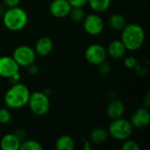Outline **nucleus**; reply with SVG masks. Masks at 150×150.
Returning a JSON list of instances; mask_svg holds the SVG:
<instances>
[{"label": "nucleus", "instance_id": "28", "mask_svg": "<svg viewBox=\"0 0 150 150\" xmlns=\"http://www.w3.org/2000/svg\"><path fill=\"white\" fill-rule=\"evenodd\" d=\"M15 135L18 138V140L22 142L23 141H25V138H26V134H25V132L24 131V130H22V129H18L15 133Z\"/></svg>", "mask_w": 150, "mask_h": 150}, {"label": "nucleus", "instance_id": "14", "mask_svg": "<svg viewBox=\"0 0 150 150\" xmlns=\"http://www.w3.org/2000/svg\"><path fill=\"white\" fill-rule=\"evenodd\" d=\"M106 51H107V55H109L111 58L119 60L125 55L127 52V48L123 44V42L121 41V40H114L108 45Z\"/></svg>", "mask_w": 150, "mask_h": 150}, {"label": "nucleus", "instance_id": "17", "mask_svg": "<svg viewBox=\"0 0 150 150\" xmlns=\"http://www.w3.org/2000/svg\"><path fill=\"white\" fill-rule=\"evenodd\" d=\"M108 132L103 127H96L90 133V140L94 144H102L108 138Z\"/></svg>", "mask_w": 150, "mask_h": 150}, {"label": "nucleus", "instance_id": "7", "mask_svg": "<svg viewBox=\"0 0 150 150\" xmlns=\"http://www.w3.org/2000/svg\"><path fill=\"white\" fill-rule=\"evenodd\" d=\"M83 26L88 34L91 36H97L103 32L105 24L103 18L98 14L91 13L85 16L83 20Z\"/></svg>", "mask_w": 150, "mask_h": 150}, {"label": "nucleus", "instance_id": "25", "mask_svg": "<svg viewBox=\"0 0 150 150\" xmlns=\"http://www.w3.org/2000/svg\"><path fill=\"white\" fill-rule=\"evenodd\" d=\"M72 7H83L88 4V0H68Z\"/></svg>", "mask_w": 150, "mask_h": 150}, {"label": "nucleus", "instance_id": "20", "mask_svg": "<svg viewBox=\"0 0 150 150\" xmlns=\"http://www.w3.org/2000/svg\"><path fill=\"white\" fill-rule=\"evenodd\" d=\"M69 16L75 22H82L86 14L83 7H72Z\"/></svg>", "mask_w": 150, "mask_h": 150}, {"label": "nucleus", "instance_id": "27", "mask_svg": "<svg viewBox=\"0 0 150 150\" xmlns=\"http://www.w3.org/2000/svg\"><path fill=\"white\" fill-rule=\"evenodd\" d=\"M27 68H28V72H29L30 75H32V76H36V75L39 74V71H40V70H39V67H38L37 65H35L34 63L31 64V65L28 66Z\"/></svg>", "mask_w": 150, "mask_h": 150}, {"label": "nucleus", "instance_id": "3", "mask_svg": "<svg viewBox=\"0 0 150 150\" xmlns=\"http://www.w3.org/2000/svg\"><path fill=\"white\" fill-rule=\"evenodd\" d=\"M3 23L10 31L18 32L25 27L28 22L26 11L19 6L7 8L3 14Z\"/></svg>", "mask_w": 150, "mask_h": 150}, {"label": "nucleus", "instance_id": "2", "mask_svg": "<svg viewBox=\"0 0 150 150\" xmlns=\"http://www.w3.org/2000/svg\"><path fill=\"white\" fill-rule=\"evenodd\" d=\"M30 94L31 92L25 84L14 83L4 94V104L10 109H20L27 105Z\"/></svg>", "mask_w": 150, "mask_h": 150}, {"label": "nucleus", "instance_id": "24", "mask_svg": "<svg viewBox=\"0 0 150 150\" xmlns=\"http://www.w3.org/2000/svg\"><path fill=\"white\" fill-rule=\"evenodd\" d=\"M98 66V71L101 75H108L110 72H111V67L109 65V63H107L105 61L101 62L100 64L97 65Z\"/></svg>", "mask_w": 150, "mask_h": 150}, {"label": "nucleus", "instance_id": "23", "mask_svg": "<svg viewBox=\"0 0 150 150\" xmlns=\"http://www.w3.org/2000/svg\"><path fill=\"white\" fill-rule=\"evenodd\" d=\"M121 149L122 150H140L141 147L139 145V143L133 140H125V142L122 144L121 146Z\"/></svg>", "mask_w": 150, "mask_h": 150}, {"label": "nucleus", "instance_id": "5", "mask_svg": "<svg viewBox=\"0 0 150 150\" xmlns=\"http://www.w3.org/2000/svg\"><path fill=\"white\" fill-rule=\"evenodd\" d=\"M31 112L39 117L46 115L50 109V100L48 95L44 91H34L30 94L27 103Z\"/></svg>", "mask_w": 150, "mask_h": 150}, {"label": "nucleus", "instance_id": "9", "mask_svg": "<svg viewBox=\"0 0 150 150\" xmlns=\"http://www.w3.org/2000/svg\"><path fill=\"white\" fill-rule=\"evenodd\" d=\"M72 6L68 0H53L48 7L52 16L57 18H64L69 16Z\"/></svg>", "mask_w": 150, "mask_h": 150}, {"label": "nucleus", "instance_id": "31", "mask_svg": "<svg viewBox=\"0 0 150 150\" xmlns=\"http://www.w3.org/2000/svg\"><path fill=\"white\" fill-rule=\"evenodd\" d=\"M135 63H136V62H135L134 58H133V57L127 58V59L126 60V65H127V67H130V68H131V67H134Z\"/></svg>", "mask_w": 150, "mask_h": 150}, {"label": "nucleus", "instance_id": "19", "mask_svg": "<svg viewBox=\"0 0 150 150\" xmlns=\"http://www.w3.org/2000/svg\"><path fill=\"white\" fill-rule=\"evenodd\" d=\"M112 0H88L91 10L95 12H105L111 5Z\"/></svg>", "mask_w": 150, "mask_h": 150}, {"label": "nucleus", "instance_id": "12", "mask_svg": "<svg viewBox=\"0 0 150 150\" xmlns=\"http://www.w3.org/2000/svg\"><path fill=\"white\" fill-rule=\"evenodd\" d=\"M125 110L126 107L123 101L118 98H114L108 104L106 108V113L110 119L115 120L123 117Z\"/></svg>", "mask_w": 150, "mask_h": 150}, {"label": "nucleus", "instance_id": "15", "mask_svg": "<svg viewBox=\"0 0 150 150\" xmlns=\"http://www.w3.org/2000/svg\"><path fill=\"white\" fill-rule=\"evenodd\" d=\"M21 142L15 134H6L0 141V148L3 150H18Z\"/></svg>", "mask_w": 150, "mask_h": 150}, {"label": "nucleus", "instance_id": "16", "mask_svg": "<svg viewBox=\"0 0 150 150\" xmlns=\"http://www.w3.org/2000/svg\"><path fill=\"white\" fill-rule=\"evenodd\" d=\"M55 149L57 150H73L75 149V141L70 135L62 134L56 140Z\"/></svg>", "mask_w": 150, "mask_h": 150}, {"label": "nucleus", "instance_id": "30", "mask_svg": "<svg viewBox=\"0 0 150 150\" xmlns=\"http://www.w3.org/2000/svg\"><path fill=\"white\" fill-rule=\"evenodd\" d=\"M143 100H144V105L146 108H149L150 106V94L149 92H147L145 97L143 98Z\"/></svg>", "mask_w": 150, "mask_h": 150}, {"label": "nucleus", "instance_id": "18", "mask_svg": "<svg viewBox=\"0 0 150 150\" xmlns=\"http://www.w3.org/2000/svg\"><path fill=\"white\" fill-rule=\"evenodd\" d=\"M110 26L115 31H121L127 25V20L123 15L120 13L112 14L109 18Z\"/></svg>", "mask_w": 150, "mask_h": 150}, {"label": "nucleus", "instance_id": "1", "mask_svg": "<svg viewBox=\"0 0 150 150\" xmlns=\"http://www.w3.org/2000/svg\"><path fill=\"white\" fill-rule=\"evenodd\" d=\"M121 32L120 40L127 50L136 51L142 47L145 41V31L142 25L135 23L127 24Z\"/></svg>", "mask_w": 150, "mask_h": 150}, {"label": "nucleus", "instance_id": "10", "mask_svg": "<svg viewBox=\"0 0 150 150\" xmlns=\"http://www.w3.org/2000/svg\"><path fill=\"white\" fill-rule=\"evenodd\" d=\"M19 66L14 61L12 56H1L0 57V76L4 78H10L15 73L19 71Z\"/></svg>", "mask_w": 150, "mask_h": 150}, {"label": "nucleus", "instance_id": "29", "mask_svg": "<svg viewBox=\"0 0 150 150\" xmlns=\"http://www.w3.org/2000/svg\"><path fill=\"white\" fill-rule=\"evenodd\" d=\"M20 78H21V75L19 74V72H17V73H15L13 76H11L9 78V81H10L12 84H14V83H19Z\"/></svg>", "mask_w": 150, "mask_h": 150}, {"label": "nucleus", "instance_id": "32", "mask_svg": "<svg viewBox=\"0 0 150 150\" xmlns=\"http://www.w3.org/2000/svg\"><path fill=\"white\" fill-rule=\"evenodd\" d=\"M5 8L4 7V6H0V16H3V14H4V12L5 11Z\"/></svg>", "mask_w": 150, "mask_h": 150}, {"label": "nucleus", "instance_id": "21", "mask_svg": "<svg viewBox=\"0 0 150 150\" xmlns=\"http://www.w3.org/2000/svg\"><path fill=\"white\" fill-rule=\"evenodd\" d=\"M20 150H42L41 144L34 140H25L20 144Z\"/></svg>", "mask_w": 150, "mask_h": 150}, {"label": "nucleus", "instance_id": "4", "mask_svg": "<svg viewBox=\"0 0 150 150\" xmlns=\"http://www.w3.org/2000/svg\"><path fill=\"white\" fill-rule=\"evenodd\" d=\"M134 131V127L131 122L123 117L112 120L109 127H108V134L118 141H125L129 139Z\"/></svg>", "mask_w": 150, "mask_h": 150}, {"label": "nucleus", "instance_id": "11", "mask_svg": "<svg viewBox=\"0 0 150 150\" xmlns=\"http://www.w3.org/2000/svg\"><path fill=\"white\" fill-rule=\"evenodd\" d=\"M133 127L141 129L149 126L150 122V113L149 108L142 107L137 109L132 115L130 120Z\"/></svg>", "mask_w": 150, "mask_h": 150}, {"label": "nucleus", "instance_id": "6", "mask_svg": "<svg viewBox=\"0 0 150 150\" xmlns=\"http://www.w3.org/2000/svg\"><path fill=\"white\" fill-rule=\"evenodd\" d=\"M12 58L19 67L27 68L31 64L34 63L36 53L33 47L27 45H21L14 49L12 53Z\"/></svg>", "mask_w": 150, "mask_h": 150}, {"label": "nucleus", "instance_id": "22", "mask_svg": "<svg viewBox=\"0 0 150 150\" xmlns=\"http://www.w3.org/2000/svg\"><path fill=\"white\" fill-rule=\"evenodd\" d=\"M11 120V113L7 108H0V124L5 125Z\"/></svg>", "mask_w": 150, "mask_h": 150}, {"label": "nucleus", "instance_id": "8", "mask_svg": "<svg viewBox=\"0 0 150 150\" xmlns=\"http://www.w3.org/2000/svg\"><path fill=\"white\" fill-rule=\"evenodd\" d=\"M84 56L89 63L93 65H98L101 62L106 61L107 51L102 45L94 43L90 45L86 48Z\"/></svg>", "mask_w": 150, "mask_h": 150}, {"label": "nucleus", "instance_id": "26", "mask_svg": "<svg viewBox=\"0 0 150 150\" xmlns=\"http://www.w3.org/2000/svg\"><path fill=\"white\" fill-rule=\"evenodd\" d=\"M4 5L7 8H11V7H15V6H18L20 0H3Z\"/></svg>", "mask_w": 150, "mask_h": 150}, {"label": "nucleus", "instance_id": "13", "mask_svg": "<svg viewBox=\"0 0 150 150\" xmlns=\"http://www.w3.org/2000/svg\"><path fill=\"white\" fill-rule=\"evenodd\" d=\"M54 48V42L51 38L44 36L40 38L34 46V51L36 54H39L40 56H47L48 55Z\"/></svg>", "mask_w": 150, "mask_h": 150}]
</instances>
